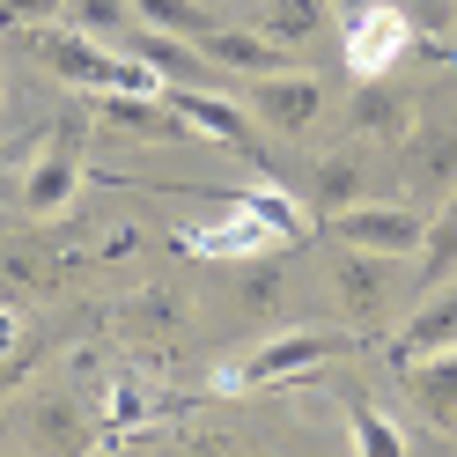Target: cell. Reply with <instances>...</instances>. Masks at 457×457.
<instances>
[{"instance_id": "4", "label": "cell", "mask_w": 457, "mask_h": 457, "mask_svg": "<svg viewBox=\"0 0 457 457\" xmlns=\"http://www.w3.org/2000/svg\"><path fill=\"white\" fill-rule=\"evenodd\" d=\"M406 155V207H443L457 192V126L450 119H413V133L398 140Z\"/></svg>"}, {"instance_id": "16", "label": "cell", "mask_w": 457, "mask_h": 457, "mask_svg": "<svg viewBox=\"0 0 457 457\" xmlns=\"http://www.w3.org/2000/svg\"><path fill=\"white\" fill-rule=\"evenodd\" d=\"M325 15H332V0H266L259 8V37H273L280 52H303L325 30Z\"/></svg>"}, {"instance_id": "24", "label": "cell", "mask_w": 457, "mask_h": 457, "mask_svg": "<svg viewBox=\"0 0 457 457\" xmlns=\"http://www.w3.org/2000/svg\"><path fill=\"white\" fill-rule=\"evenodd\" d=\"M398 8H406L413 37H443V30H457V0H398Z\"/></svg>"}, {"instance_id": "22", "label": "cell", "mask_w": 457, "mask_h": 457, "mask_svg": "<svg viewBox=\"0 0 457 457\" xmlns=\"http://www.w3.org/2000/svg\"><path fill=\"white\" fill-rule=\"evenodd\" d=\"M162 413V398L155 391H140V384H111V398H104V436L111 428H140V420H155Z\"/></svg>"}, {"instance_id": "9", "label": "cell", "mask_w": 457, "mask_h": 457, "mask_svg": "<svg viewBox=\"0 0 457 457\" xmlns=\"http://www.w3.org/2000/svg\"><path fill=\"white\" fill-rule=\"evenodd\" d=\"M339 347H347V339H332V332H273L266 347L244 361V384H303V377H318L325 361H339Z\"/></svg>"}, {"instance_id": "1", "label": "cell", "mask_w": 457, "mask_h": 457, "mask_svg": "<svg viewBox=\"0 0 457 457\" xmlns=\"http://www.w3.org/2000/svg\"><path fill=\"white\" fill-rule=\"evenodd\" d=\"M81 178H89V119H81V111H67V119L45 133L37 162L22 170V214H30V221L67 214L74 192H81Z\"/></svg>"}, {"instance_id": "20", "label": "cell", "mask_w": 457, "mask_h": 457, "mask_svg": "<svg viewBox=\"0 0 457 457\" xmlns=\"http://www.w3.org/2000/svg\"><path fill=\"white\" fill-rule=\"evenodd\" d=\"M228 199H244V207L259 214L280 244H303V237H310V221H303V214H295V207H288V199H280L273 185H251V192H228Z\"/></svg>"}, {"instance_id": "3", "label": "cell", "mask_w": 457, "mask_h": 457, "mask_svg": "<svg viewBox=\"0 0 457 457\" xmlns=\"http://www.w3.org/2000/svg\"><path fill=\"white\" fill-rule=\"evenodd\" d=\"M237 96H244L251 119H259L266 133H280V140H295V133H310V126L325 119V81H318V74H303V67L237 74Z\"/></svg>"}, {"instance_id": "26", "label": "cell", "mask_w": 457, "mask_h": 457, "mask_svg": "<svg viewBox=\"0 0 457 457\" xmlns=\"http://www.w3.org/2000/svg\"><path fill=\"white\" fill-rule=\"evenodd\" d=\"M22 347V318H15V310H0V361H8Z\"/></svg>"}, {"instance_id": "28", "label": "cell", "mask_w": 457, "mask_h": 457, "mask_svg": "<svg viewBox=\"0 0 457 457\" xmlns=\"http://www.w3.org/2000/svg\"><path fill=\"white\" fill-rule=\"evenodd\" d=\"M8 155H15V148H8V140H0V162H8Z\"/></svg>"}, {"instance_id": "8", "label": "cell", "mask_w": 457, "mask_h": 457, "mask_svg": "<svg viewBox=\"0 0 457 457\" xmlns=\"http://www.w3.org/2000/svg\"><path fill=\"white\" fill-rule=\"evenodd\" d=\"M413 96H406V81H391V74H361V89L347 96V133L354 140H369V148H377V140H406L413 133Z\"/></svg>"}, {"instance_id": "2", "label": "cell", "mask_w": 457, "mask_h": 457, "mask_svg": "<svg viewBox=\"0 0 457 457\" xmlns=\"http://www.w3.org/2000/svg\"><path fill=\"white\" fill-rule=\"evenodd\" d=\"M162 104H170V119H178L185 133L199 140H214V148H237L244 162H266V126L244 111V96H228V89H185V81H162Z\"/></svg>"}, {"instance_id": "7", "label": "cell", "mask_w": 457, "mask_h": 457, "mask_svg": "<svg viewBox=\"0 0 457 457\" xmlns=\"http://www.w3.org/2000/svg\"><path fill=\"white\" fill-rule=\"evenodd\" d=\"M347 259H332V288L339 303H347V325L354 332H377L391 318V295H398V266L384 259V251H354V244H339Z\"/></svg>"}, {"instance_id": "27", "label": "cell", "mask_w": 457, "mask_h": 457, "mask_svg": "<svg viewBox=\"0 0 457 457\" xmlns=\"http://www.w3.org/2000/svg\"><path fill=\"white\" fill-rule=\"evenodd\" d=\"M361 8H377V0H332V15H347V22H354Z\"/></svg>"}, {"instance_id": "6", "label": "cell", "mask_w": 457, "mask_h": 457, "mask_svg": "<svg viewBox=\"0 0 457 457\" xmlns=\"http://www.w3.org/2000/svg\"><path fill=\"white\" fill-rule=\"evenodd\" d=\"M325 228H332L339 244H354V251L413 259V251H420V228H428V214H420V207H377V199H354V207L325 214Z\"/></svg>"}, {"instance_id": "18", "label": "cell", "mask_w": 457, "mask_h": 457, "mask_svg": "<svg viewBox=\"0 0 457 457\" xmlns=\"http://www.w3.org/2000/svg\"><path fill=\"white\" fill-rule=\"evenodd\" d=\"M133 15L140 22H148V30H170V37H207L214 30V15L207 8H199V0H133Z\"/></svg>"}, {"instance_id": "10", "label": "cell", "mask_w": 457, "mask_h": 457, "mask_svg": "<svg viewBox=\"0 0 457 457\" xmlns=\"http://www.w3.org/2000/svg\"><path fill=\"white\" fill-rule=\"evenodd\" d=\"M406 45H413V22H406L398 0H377V8H361L347 22V67L354 74H391L406 60Z\"/></svg>"}, {"instance_id": "17", "label": "cell", "mask_w": 457, "mask_h": 457, "mask_svg": "<svg viewBox=\"0 0 457 457\" xmlns=\"http://www.w3.org/2000/svg\"><path fill=\"white\" fill-rule=\"evenodd\" d=\"M60 22H74V30L96 37V45H119V37L133 30V0H67Z\"/></svg>"}, {"instance_id": "23", "label": "cell", "mask_w": 457, "mask_h": 457, "mask_svg": "<svg viewBox=\"0 0 457 457\" xmlns=\"http://www.w3.org/2000/svg\"><path fill=\"white\" fill-rule=\"evenodd\" d=\"M30 443H37V450H81L74 406H37V413H30Z\"/></svg>"}, {"instance_id": "21", "label": "cell", "mask_w": 457, "mask_h": 457, "mask_svg": "<svg viewBox=\"0 0 457 457\" xmlns=\"http://www.w3.org/2000/svg\"><path fill=\"white\" fill-rule=\"evenodd\" d=\"M347 420H354V450H361V457H406V436H398L377 406H361V398H354Z\"/></svg>"}, {"instance_id": "19", "label": "cell", "mask_w": 457, "mask_h": 457, "mask_svg": "<svg viewBox=\"0 0 457 457\" xmlns=\"http://www.w3.org/2000/svg\"><path fill=\"white\" fill-rule=\"evenodd\" d=\"M237 303H244L251 325H288V280H280V266H259L237 288Z\"/></svg>"}, {"instance_id": "12", "label": "cell", "mask_w": 457, "mask_h": 457, "mask_svg": "<svg viewBox=\"0 0 457 457\" xmlns=\"http://www.w3.org/2000/svg\"><path fill=\"white\" fill-rule=\"evenodd\" d=\"M354 199H369V140L347 133L332 155H318V170H310V207L339 214V207H354Z\"/></svg>"}, {"instance_id": "11", "label": "cell", "mask_w": 457, "mask_h": 457, "mask_svg": "<svg viewBox=\"0 0 457 457\" xmlns=\"http://www.w3.org/2000/svg\"><path fill=\"white\" fill-rule=\"evenodd\" d=\"M443 347H457V273L420 295V310L406 318V332L391 339V369H406L420 354H443Z\"/></svg>"}, {"instance_id": "13", "label": "cell", "mask_w": 457, "mask_h": 457, "mask_svg": "<svg viewBox=\"0 0 457 457\" xmlns=\"http://www.w3.org/2000/svg\"><path fill=\"white\" fill-rule=\"evenodd\" d=\"M178 244H185V251H207V259H251V251H266V244H280V237L244 207V199H228V214H221V221L185 228Z\"/></svg>"}, {"instance_id": "15", "label": "cell", "mask_w": 457, "mask_h": 457, "mask_svg": "<svg viewBox=\"0 0 457 457\" xmlns=\"http://www.w3.org/2000/svg\"><path fill=\"white\" fill-rule=\"evenodd\" d=\"M413 280L420 288H436V280L457 273V192L443 199V207H428V228H420V251H413Z\"/></svg>"}, {"instance_id": "5", "label": "cell", "mask_w": 457, "mask_h": 457, "mask_svg": "<svg viewBox=\"0 0 457 457\" xmlns=\"http://www.w3.org/2000/svg\"><path fill=\"white\" fill-rule=\"evenodd\" d=\"M30 52L52 67V81L89 89V96H104V89H111V67H119V45L81 37L74 22H30Z\"/></svg>"}, {"instance_id": "25", "label": "cell", "mask_w": 457, "mask_h": 457, "mask_svg": "<svg viewBox=\"0 0 457 457\" xmlns=\"http://www.w3.org/2000/svg\"><path fill=\"white\" fill-rule=\"evenodd\" d=\"M0 15H15V22H60L67 0H0Z\"/></svg>"}, {"instance_id": "14", "label": "cell", "mask_w": 457, "mask_h": 457, "mask_svg": "<svg viewBox=\"0 0 457 457\" xmlns=\"http://www.w3.org/2000/svg\"><path fill=\"white\" fill-rule=\"evenodd\" d=\"M199 52L237 81V74H273V67H288V52H280L273 37H259V30H228V22H214L207 37H199Z\"/></svg>"}]
</instances>
